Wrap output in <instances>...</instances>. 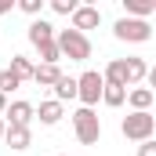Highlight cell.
<instances>
[{"instance_id":"6da1fadb","label":"cell","mask_w":156,"mask_h":156,"mask_svg":"<svg viewBox=\"0 0 156 156\" xmlns=\"http://www.w3.org/2000/svg\"><path fill=\"white\" fill-rule=\"evenodd\" d=\"M58 51H62V58H69V62H87L91 58V40L87 33H76V29H58Z\"/></svg>"},{"instance_id":"7a4b0ae2","label":"cell","mask_w":156,"mask_h":156,"mask_svg":"<svg viewBox=\"0 0 156 156\" xmlns=\"http://www.w3.org/2000/svg\"><path fill=\"white\" fill-rule=\"evenodd\" d=\"M120 131H123V138L127 142H149L156 134V116L153 113H127L123 116V123H120Z\"/></svg>"},{"instance_id":"3957f363","label":"cell","mask_w":156,"mask_h":156,"mask_svg":"<svg viewBox=\"0 0 156 156\" xmlns=\"http://www.w3.org/2000/svg\"><path fill=\"white\" fill-rule=\"evenodd\" d=\"M73 131H76L80 145H94L102 138V120H98V113L87 109V105H80L76 113H73Z\"/></svg>"},{"instance_id":"277c9868","label":"cell","mask_w":156,"mask_h":156,"mask_svg":"<svg viewBox=\"0 0 156 156\" xmlns=\"http://www.w3.org/2000/svg\"><path fill=\"white\" fill-rule=\"evenodd\" d=\"M113 33H116V40H127V44H145V40H153V26L145 18H127L123 15L113 26Z\"/></svg>"},{"instance_id":"5b68a950","label":"cell","mask_w":156,"mask_h":156,"mask_svg":"<svg viewBox=\"0 0 156 156\" xmlns=\"http://www.w3.org/2000/svg\"><path fill=\"white\" fill-rule=\"evenodd\" d=\"M76 87H80L76 98L87 105V109H91V105H98V98L105 94V76H102L98 69H87L83 76H76Z\"/></svg>"},{"instance_id":"8992f818","label":"cell","mask_w":156,"mask_h":156,"mask_svg":"<svg viewBox=\"0 0 156 156\" xmlns=\"http://www.w3.org/2000/svg\"><path fill=\"white\" fill-rule=\"evenodd\" d=\"M33 116H37V109H33L29 102H11V105H7V113H4L7 127H29Z\"/></svg>"},{"instance_id":"52a82bcc","label":"cell","mask_w":156,"mask_h":156,"mask_svg":"<svg viewBox=\"0 0 156 156\" xmlns=\"http://www.w3.org/2000/svg\"><path fill=\"white\" fill-rule=\"evenodd\" d=\"M98 22H102V11H98V7H87V4H80V7H76V15H73V29H76V33L94 29Z\"/></svg>"},{"instance_id":"ba28073f","label":"cell","mask_w":156,"mask_h":156,"mask_svg":"<svg viewBox=\"0 0 156 156\" xmlns=\"http://www.w3.org/2000/svg\"><path fill=\"white\" fill-rule=\"evenodd\" d=\"M55 37H58V33H55L51 22H44V18H33V22H29V44H33V47H44V44H51Z\"/></svg>"},{"instance_id":"9c48e42d","label":"cell","mask_w":156,"mask_h":156,"mask_svg":"<svg viewBox=\"0 0 156 156\" xmlns=\"http://www.w3.org/2000/svg\"><path fill=\"white\" fill-rule=\"evenodd\" d=\"M123 69H127V87H138L142 80L149 76V66H145V58H123Z\"/></svg>"},{"instance_id":"30bf717a","label":"cell","mask_w":156,"mask_h":156,"mask_svg":"<svg viewBox=\"0 0 156 156\" xmlns=\"http://www.w3.org/2000/svg\"><path fill=\"white\" fill-rule=\"evenodd\" d=\"M37 116H40V123H47V127H55L58 120L66 116V109H62V102H40V109H37Z\"/></svg>"},{"instance_id":"8fae6325","label":"cell","mask_w":156,"mask_h":156,"mask_svg":"<svg viewBox=\"0 0 156 156\" xmlns=\"http://www.w3.org/2000/svg\"><path fill=\"white\" fill-rule=\"evenodd\" d=\"M127 102H131V113H149L153 91H149V87H134V91H127Z\"/></svg>"},{"instance_id":"7c38bea8","label":"cell","mask_w":156,"mask_h":156,"mask_svg":"<svg viewBox=\"0 0 156 156\" xmlns=\"http://www.w3.org/2000/svg\"><path fill=\"white\" fill-rule=\"evenodd\" d=\"M4 142L11 145V149H29V142H33V131L29 127H7V134H4Z\"/></svg>"},{"instance_id":"4fadbf2b","label":"cell","mask_w":156,"mask_h":156,"mask_svg":"<svg viewBox=\"0 0 156 156\" xmlns=\"http://www.w3.org/2000/svg\"><path fill=\"white\" fill-rule=\"evenodd\" d=\"M62 76H66V73H62L58 66H37V73H33V83H37V87H55Z\"/></svg>"},{"instance_id":"5bb4252c","label":"cell","mask_w":156,"mask_h":156,"mask_svg":"<svg viewBox=\"0 0 156 156\" xmlns=\"http://www.w3.org/2000/svg\"><path fill=\"white\" fill-rule=\"evenodd\" d=\"M123 11L127 18H149L156 15V0H123Z\"/></svg>"},{"instance_id":"9a60e30c","label":"cell","mask_w":156,"mask_h":156,"mask_svg":"<svg viewBox=\"0 0 156 156\" xmlns=\"http://www.w3.org/2000/svg\"><path fill=\"white\" fill-rule=\"evenodd\" d=\"M80 94V87H76V76H62L58 83H55V102H73Z\"/></svg>"},{"instance_id":"2e32d148","label":"cell","mask_w":156,"mask_h":156,"mask_svg":"<svg viewBox=\"0 0 156 156\" xmlns=\"http://www.w3.org/2000/svg\"><path fill=\"white\" fill-rule=\"evenodd\" d=\"M7 69L18 80H33V73H37V66H33L29 58H22V55H11V66H7Z\"/></svg>"},{"instance_id":"e0dca14e","label":"cell","mask_w":156,"mask_h":156,"mask_svg":"<svg viewBox=\"0 0 156 156\" xmlns=\"http://www.w3.org/2000/svg\"><path fill=\"white\" fill-rule=\"evenodd\" d=\"M37 51H40V66H58V58H62V51H58V40L44 44V47H37Z\"/></svg>"},{"instance_id":"ac0fdd59","label":"cell","mask_w":156,"mask_h":156,"mask_svg":"<svg viewBox=\"0 0 156 156\" xmlns=\"http://www.w3.org/2000/svg\"><path fill=\"white\" fill-rule=\"evenodd\" d=\"M102 102H105V105H113V109H116V105H123V102H127V87H113V83H105Z\"/></svg>"},{"instance_id":"d6986e66","label":"cell","mask_w":156,"mask_h":156,"mask_svg":"<svg viewBox=\"0 0 156 156\" xmlns=\"http://www.w3.org/2000/svg\"><path fill=\"white\" fill-rule=\"evenodd\" d=\"M18 87H22V80L15 76L11 69H4V73H0V94H11V91H18Z\"/></svg>"},{"instance_id":"ffe728a7","label":"cell","mask_w":156,"mask_h":156,"mask_svg":"<svg viewBox=\"0 0 156 156\" xmlns=\"http://www.w3.org/2000/svg\"><path fill=\"white\" fill-rule=\"evenodd\" d=\"M76 0H51V11H55V15H76Z\"/></svg>"},{"instance_id":"44dd1931","label":"cell","mask_w":156,"mask_h":156,"mask_svg":"<svg viewBox=\"0 0 156 156\" xmlns=\"http://www.w3.org/2000/svg\"><path fill=\"white\" fill-rule=\"evenodd\" d=\"M18 7H22L26 15H40V11H44V0H18Z\"/></svg>"},{"instance_id":"7402d4cb","label":"cell","mask_w":156,"mask_h":156,"mask_svg":"<svg viewBox=\"0 0 156 156\" xmlns=\"http://www.w3.org/2000/svg\"><path fill=\"white\" fill-rule=\"evenodd\" d=\"M138 156H156V142L149 138V142H142L138 145Z\"/></svg>"},{"instance_id":"603a6c76","label":"cell","mask_w":156,"mask_h":156,"mask_svg":"<svg viewBox=\"0 0 156 156\" xmlns=\"http://www.w3.org/2000/svg\"><path fill=\"white\" fill-rule=\"evenodd\" d=\"M145 80H149V91H153V94H156V66H153V69H149V76H145Z\"/></svg>"},{"instance_id":"cb8c5ba5","label":"cell","mask_w":156,"mask_h":156,"mask_svg":"<svg viewBox=\"0 0 156 156\" xmlns=\"http://www.w3.org/2000/svg\"><path fill=\"white\" fill-rule=\"evenodd\" d=\"M11 7H15V0H0V15H7Z\"/></svg>"},{"instance_id":"d4e9b609","label":"cell","mask_w":156,"mask_h":156,"mask_svg":"<svg viewBox=\"0 0 156 156\" xmlns=\"http://www.w3.org/2000/svg\"><path fill=\"white\" fill-rule=\"evenodd\" d=\"M7 113V94H0V116Z\"/></svg>"},{"instance_id":"484cf974","label":"cell","mask_w":156,"mask_h":156,"mask_svg":"<svg viewBox=\"0 0 156 156\" xmlns=\"http://www.w3.org/2000/svg\"><path fill=\"white\" fill-rule=\"evenodd\" d=\"M4 134H7V120L0 116V138H4Z\"/></svg>"}]
</instances>
